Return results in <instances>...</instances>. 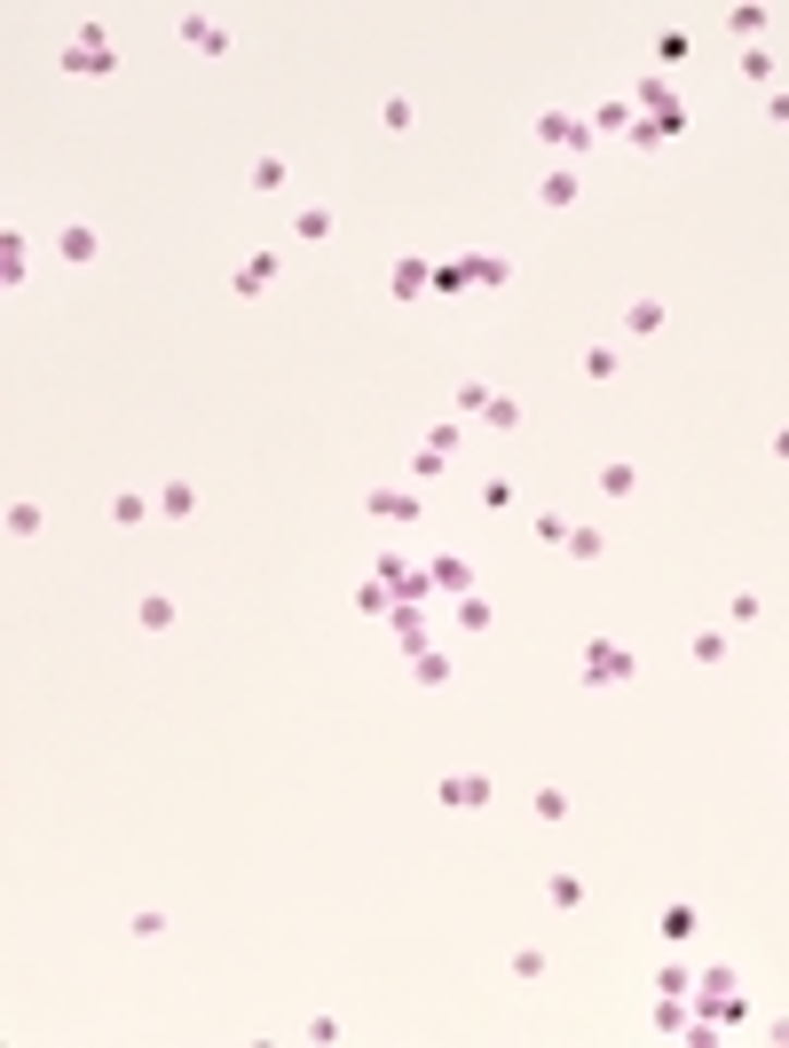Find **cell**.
<instances>
[{
    "label": "cell",
    "mask_w": 789,
    "mask_h": 1048,
    "mask_svg": "<svg viewBox=\"0 0 789 1048\" xmlns=\"http://www.w3.org/2000/svg\"><path fill=\"white\" fill-rule=\"evenodd\" d=\"M584 126H592V143H600V134H623V143H632L640 111H632V95H600V103L584 111Z\"/></svg>",
    "instance_id": "8"
},
{
    "label": "cell",
    "mask_w": 789,
    "mask_h": 1048,
    "mask_svg": "<svg viewBox=\"0 0 789 1048\" xmlns=\"http://www.w3.org/2000/svg\"><path fill=\"white\" fill-rule=\"evenodd\" d=\"M600 497H608V504H632V497H640V465H623V458L600 465Z\"/></svg>",
    "instance_id": "27"
},
{
    "label": "cell",
    "mask_w": 789,
    "mask_h": 1048,
    "mask_svg": "<svg viewBox=\"0 0 789 1048\" xmlns=\"http://www.w3.org/2000/svg\"><path fill=\"white\" fill-rule=\"evenodd\" d=\"M489 796H498L489 772H442V804H450V813H482Z\"/></svg>",
    "instance_id": "9"
},
{
    "label": "cell",
    "mask_w": 789,
    "mask_h": 1048,
    "mask_svg": "<svg viewBox=\"0 0 789 1048\" xmlns=\"http://www.w3.org/2000/svg\"><path fill=\"white\" fill-rule=\"evenodd\" d=\"M150 513H158V497H143V489H119V497L104 504V521H111V528H143Z\"/></svg>",
    "instance_id": "20"
},
{
    "label": "cell",
    "mask_w": 789,
    "mask_h": 1048,
    "mask_svg": "<svg viewBox=\"0 0 789 1048\" xmlns=\"http://www.w3.org/2000/svg\"><path fill=\"white\" fill-rule=\"evenodd\" d=\"M372 576H387L394 592H403V576H411V560H403V552H379V568H372Z\"/></svg>",
    "instance_id": "48"
},
{
    "label": "cell",
    "mask_w": 789,
    "mask_h": 1048,
    "mask_svg": "<svg viewBox=\"0 0 789 1048\" xmlns=\"http://www.w3.org/2000/svg\"><path fill=\"white\" fill-rule=\"evenodd\" d=\"M426 576H435V592L466 599V592H474V560H466V552H435V560H426Z\"/></svg>",
    "instance_id": "16"
},
{
    "label": "cell",
    "mask_w": 789,
    "mask_h": 1048,
    "mask_svg": "<svg viewBox=\"0 0 789 1048\" xmlns=\"http://www.w3.org/2000/svg\"><path fill=\"white\" fill-rule=\"evenodd\" d=\"M576 679H584V686H632V679H640V655L623 647V638H584Z\"/></svg>",
    "instance_id": "2"
},
{
    "label": "cell",
    "mask_w": 789,
    "mask_h": 1048,
    "mask_svg": "<svg viewBox=\"0 0 789 1048\" xmlns=\"http://www.w3.org/2000/svg\"><path fill=\"white\" fill-rule=\"evenodd\" d=\"M182 40H190L197 56H229V24L206 16V9H190V16H182Z\"/></svg>",
    "instance_id": "14"
},
{
    "label": "cell",
    "mask_w": 789,
    "mask_h": 1048,
    "mask_svg": "<svg viewBox=\"0 0 789 1048\" xmlns=\"http://www.w3.org/2000/svg\"><path fill=\"white\" fill-rule=\"evenodd\" d=\"M576 370H584V379H592V387H608V379H616V370H623V348H608V340H592Z\"/></svg>",
    "instance_id": "26"
},
{
    "label": "cell",
    "mask_w": 789,
    "mask_h": 1048,
    "mask_svg": "<svg viewBox=\"0 0 789 1048\" xmlns=\"http://www.w3.org/2000/svg\"><path fill=\"white\" fill-rule=\"evenodd\" d=\"M435 292H474V268H466V253L435 268Z\"/></svg>",
    "instance_id": "42"
},
{
    "label": "cell",
    "mask_w": 789,
    "mask_h": 1048,
    "mask_svg": "<svg viewBox=\"0 0 789 1048\" xmlns=\"http://www.w3.org/2000/svg\"><path fill=\"white\" fill-rule=\"evenodd\" d=\"M40 528H48V513H40L32 497H16V504H9V536H16V545H32Z\"/></svg>",
    "instance_id": "35"
},
{
    "label": "cell",
    "mask_w": 789,
    "mask_h": 1048,
    "mask_svg": "<svg viewBox=\"0 0 789 1048\" xmlns=\"http://www.w3.org/2000/svg\"><path fill=\"white\" fill-rule=\"evenodd\" d=\"M766 119H774V126H789V87H774V95H766Z\"/></svg>",
    "instance_id": "51"
},
{
    "label": "cell",
    "mask_w": 789,
    "mask_h": 1048,
    "mask_svg": "<svg viewBox=\"0 0 789 1048\" xmlns=\"http://www.w3.org/2000/svg\"><path fill=\"white\" fill-rule=\"evenodd\" d=\"M489 394H498V387H482V379H458V394H450V418H466V426H482V411H489Z\"/></svg>",
    "instance_id": "25"
},
{
    "label": "cell",
    "mask_w": 789,
    "mask_h": 1048,
    "mask_svg": "<svg viewBox=\"0 0 789 1048\" xmlns=\"http://www.w3.org/2000/svg\"><path fill=\"white\" fill-rule=\"evenodd\" d=\"M687 56H695V40H687V32H679V24H664V32H655V72H664V80L679 72V63H687Z\"/></svg>",
    "instance_id": "23"
},
{
    "label": "cell",
    "mask_w": 789,
    "mask_h": 1048,
    "mask_svg": "<svg viewBox=\"0 0 789 1048\" xmlns=\"http://www.w3.org/2000/svg\"><path fill=\"white\" fill-rule=\"evenodd\" d=\"M284 182H292V166H284V150H260V158L245 166V190H253V197H284Z\"/></svg>",
    "instance_id": "15"
},
{
    "label": "cell",
    "mask_w": 789,
    "mask_h": 1048,
    "mask_svg": "<svg viewBox=\"0 0 789 1048\" xmlns=\"http://www.w3.org/2000/svg\"><path fill=\"white\" fill-rule=\"evenodd\" d=\"M671 324V308L655 292H640V300H623V340H655V331Z\"/></svg>",
    "instance_id": "12"
},
{
    "label": "cell",
    "mask_w": 789,
    "mask_h": 1048,
    "mask_svg": "<svg viewBox=\"0 0 789 1048\" xmlns=\"http://www.w3.org/2000/svg\"><path fill=\"white\" fill-rule=\"evenodd\" d=\"M735 655V638H727V623H695V631H687V662H695V670H718V662H727Z\"/></svg>",
    "instance_id": "10"
},
{
    "label": "cell",
    "mask_w": 789,
    "mask_h": 1048,
    "mask_svg": "<svg viewBox=\"0 0 789 1048\" xmlns=\"http://www.w3.org/2000/svg\"><path fill=\"white\" fill-rule=\"evenodd\" d=\"M387 292L394 300H418V292H435V260H418V253H403L387 268Z\"/></svg>",
    "instance_id": "13"
},
{
    "label": "cell",
    "mask_w": 789,
    "mask_h": 1048,
    "mask_svg": "<svg viewBox=\"0 0 789 1048\" xmlns=\"http://www.w3.org/2000/svg\"><path fill=\"white\" fill-rule=\"evenodd\" d=\"M530 813H537V820H545V828H561V820H569V813H576V796H569V789H561V781H537V796H530Z\"/></svg>",
    "instance_id": "21"
},
{
    "label": "cell",
    "mask_w": 789,
    "mask_h": 1048,
    "mask_svg": "<svg viewBox=\"0 0 789 1048\" xmlns=\"http://www.w3.org/2000/svg\"><path fill=\"white\" fill-rule=\"evenodd\" d=\"M458 631H466V638H482V631H498V607H489L482 592H466V599H458Z\"/></svg>",
    "instance_id": "30"
},
{
    "label": "cell",
    "mask_w": 789,
    "mask_h": 1048,
    "mask_svg": "<svg viewBox=\"0 0 789 1048\" xmlns=\"http://www.w3.org/2000/svg\"><path fill=\"white\" fill-rule=\"evenodd\" d=\"M569 528H576V521H569V513H553V504H545V513L530 521V536H537V545H553V552L569 545Z\"/></svg>",
    "instance_id": "37"
},
{
    "label": "cell",
    "mask_w": 789,
    "mask_h": 1048,
    "mask_svg": "<svg viewBox=\"0 0 789 1048\" xmlns=\"http://www.w3.org/2000/svg\"><path fill=\"white\" fill-rule=\"evenodd\" d=\"M292 236H301V245H332L340 214H332V206H301V214H292Z\"/></svg>",
    "instance_id": "19"
},
{
    "label": "cell",
    "mask_w": 789,
    "mask_h": 1048,
    "mask_svg": "<svg viewBox=\"0 0 789 1048\" xmlns=\"http://www.w3.org/2000/svg\"><path fill=\"white\" fill-rule=\"evenodd\" d=\"M95 253H104V236H95L87 221H63V229H56V260H63V268H95Z\"/></svg>",
    "instance_id": "11"
},
{
    "label": "cell",
    "mask_w": 789,
    "mask_h": 1048,
    "mask_svg": "<svg viewBox=\"0 0 789 1048\" xmlns=\"http://www.w3.org/2000/svg\"><path fill=\"white\" fill-rule=\"evenodd\" d=\"M442 473H450V458H442V450H411V489L442 482Z\"/></svg>",
    "instance_id": "40"
},
{
    "label": "cell",
    "mask_w": 789,
    "mask_h": 1048,
    "mask_svg": "<svg viewBox=\"0 0 789 1048\" xmlns=\"http://www.w3.org/2000/svg\"><path fill=\"white\" fill-rule=\"evenodd\" d=\"M301 1040H348V1025L332 1017V1009H324V1017H308V1033H301Z\"/></svg>",
    "instance_id": "47"
},
{
    "label": "cell",
    "mask_w": 789,
    "mask_h": 1048,
    "mask_svg": "<svg viewBox=\"0 0 789 1048\" xmlns=\"http://www.w3.org/2000/svg\"><path fill=\"white\" fill-rule=\"evenodd\" d=\"M655 994H695V970H687V962H664V970H655Z\"/></svg>",
    "instance_id": "41"
},
{
    "label": "cell",
    "mask_w": 789,
    "mask_h": 1048,
    "mask_svg": "<svg viewBox=\"0 0 789 1048\" xmlns=\"http://www.w3.org/2000/svg\"><path fill=\"white\" fill-rule=\"evenodd\" d=\"M0 284H24V229H0Z\"/></svg>",
    "instance_id": "36"
},
{
    "label": "cell",
    "mask_w": 789,
    "mask_h": 1048,
    "mask_svg": "<svg viewBox=\"0 0 789 1048\" xmlns=\"http://www.w3.org/2000/svg\"><path fill=\"white\" fill-rule=\"evenodd\" d=\"M458 434H466V418H435V426H426V450H442V458H450V450H458Z\"/></svg>",
    "instance_id": "45"
},
{
    "label": "cell",
    "mask_w": 789,
    "mask_h": 1048,
    "mask_svg": "<svg viewBox=\"0 0 789 1048\" xmlns=\"http://www.w3.org/2000/svg\"><path fill=\"white\" fill-rule=\"evenodd\" d=\"M727 623H766V599L758 592H727Z\"/></svg>",
    "instance_id": "43"
},
{
    "label": "cell",
    "mask_w": 789,
    "mask_h": 1048,
    "mask_svg": "<svg viewBox=\"0 0 789 1048\" xmlns=\"http://www.w3.org/2000/svg\"><path fill=\"white\" fill-rule=\"evenodd\" d=\"M482 426H489V434H521V426H530V411H521V402H513V394H489V411H482Z\"/></svg>",
    "instance_id": "31"
},
{
    "label": "cell",
    "mask_w": 789,
    "mask_h": 1048,
    "mask_svg": "<svg viewBox=\"0 0 789 1048\" xmlns=\"http://www.w3.org/2000/svg\"><path fill=\"white\" fill-rule=\"evenodd\" d=\"M466 268H474V292H506V284H513V260H506V253H466Z\"/></svg>",
    "instance_id": "22"
},
{
    "label": "cell",
    "mask_w": 789,
    "mask_h": 1048,
    "mask_svg": "<svg viewBox=\"0 0 789 1048\" xmlns=\"http://www.w3.org/2000/svg\"><path fill=\"white\" fill-rule=\"evenodd\" d=\"M450 679H458V662H450L442 647H418V655H411V686H426V694H442Z\"/></svg>",
    "instance_id": "17"
},
{
    "label": "cell",
    "mask_w": 789,
    "mask_h": 1048,
    "mask_svg": "<svg viewBox=\"0 0 789 1048\" xmlns=\"http://www.w3.org/2000/svg\"><path fill=\"white\" fill-rule=\"evenodd\" d=\"M727 994H742V977H735V962H711V970L695 977V1001H727Z\"/></svg>",
    "instance_id": "33"
},
{
    "label": "cell",
    "mask_w": 789,
    "mask_h": 1048,
    "mask_svg": "<svg viewBox=\"0 0 789 1048\" xmlns=\"http://www.w3.org/2000/svg\"><path fill=\"white\" fill-rule=\"evenodd\" d=\"M545 906H553V915H576V906H584V875H576V867H553V875H545Z\"/></svg>",
    "instance_id": "18"
},
{
    "label": "cell",
    "mask_w": 789,
    "mask_h": 1048,
    "mask_svg": "<svg viewBox=\"0 0 789 1048\" xmlns=\"http://www.w3.org/2000/svg\"><path fill=\"white\" fill-rule=\"evenodd\" d=\"M387 623H394V638H403L411 655H418V647H435V638H426V616H418V599H394V616H387Z\"/></svg>",
    "instance_id": "24"
},
{
    "label": "cell",
    "mask_w": 789,
    "mask_h": 1048,
    "mask_svg": "<svg viewBox=\"0 0 789 1048\" xmlns=\"http://www.w3.org/2000/svg\"><path fill=\"white\" fill-rule=\"evenodd\" d=\"M364 513L387 521V528H418V521H426V497H418V489H372Z\"/></svg>",
    "instance_id": "5"
},
{
    "label": "cell",
    "mask_w": 789,
    "mask_h": 1048,
    "mask_svg": "<svg viewBox=\"0 0 789 1048\" xmlns=\"http://www.w3.org/2000/svg\"><path fill=\"white\" fill-rule=\"evenodd\" d=\"M766 24H774V16L758 9V0H742V9H727V32H735V40H750V48L766 40Z\"/></svg>",
    "instance_id": "29"
},
{
    "label": "cell",
    "mask_w": 789,
    "mask_h": 1048,
    "mask_svg": "<svg viewBox=\"0 0 789 1048\" xmlns=\"http://www.w3.org/2000/svg\"><path fill=\"white\" fill-rule=\"evenodd\" d=\"M695 923H703V915H695L687 899H679V906H664V946H687V938H695Z\"/></svg>",
    "instance_id": "38"
},
{
    "label": "cell",
    "mask_w": 789,
    "mask_h": 1048,
    "mask_svg": "<svg viewBox=\"0 0 789 1048\" xmlns=\"http://www.w3.org/2000/svg\"><path fill=\"white\" fill-rule=\"evenodd\" d=\"M545 970H553V962H545V946H521V954H513V977H521V986H537Z\"/></svg>",
    "instance_id": "44"
},
{
    "label": "cell",
    "mask_w": 789,
    "mask_h": 1048,
    "mask_svg": "<svg viewBox=\"0 0 789 1048\" xmlns=\"http://www.w3.org/2000/svg\"><path fill=\"white\" fill-rule=\"evenodd\" d=\"M56 63H63L72 80H119V63H126V56H119V40H111L104 24H80L72 40H63V56H56Z\"/></svg>",
    "instance_id": "1"
},
{
    "label": "cell",
    "mask_w": 789,
    "mask_h": 1048,
    "mask_svg": "<svg viewBox=\"0 0 789 1048\" xmlns=\"http://www.w3.org/2000/svg\"><path fill=\"white\" fill-rule=\"evenodd\" d=\"M197 513V482H158V521H190Z\"/></svg>",
    "instance_id": "28"
},
{
    "label": "cell",
    "mask_w": 789,
    "mask_h": 1048,
    "mask_svg": "<svg viewBox=\"0 0 789 1048\" xmlns=\"http://www.w3.org/2000/svg\"><path fill=\"white\" fill-rule=\"evenodd\" d=\"M766 1040H781V1048H789V1017H774V1025H766Z\"/></svg>",
    "instance_id": "53"
},
{
    "label": "cell",
    "mask_w": 789,
    "mask_h": 1048,
    "mask_svg": "<svg viewBox=\"0 0 789 1048\" xmlns=\"http://www.w3.org/2000/svg\"><path fill=\"white\" fill-rule=\"evenodd\" d=\"M774 458H781V465H789V426H774Z\"/></svg>",
    "instance_id": "52"
},
{
    "label": "cell",
    "mask_w": 789,
    "mask_h": 1048,
    "mask_svg": "<svg viewBox=\"0 0 789 1048\" xmlns=\"http://www.w3.org/2000/svg\"><path fill=\"white\" fill-rule=\"evenodd\" d=\"M664 143H671V134L655 126V119H640V126H632V150H640V158H647V150H664Z\"/></svg>",
    "instance_id": "46"
},
{
    "label": "cell",
    "mask_w": 789,
    "mask_h": 1048,
    "mask_svg": "<svg viewBox=\"0 0 789 1048\" xmlns=\"http://www.w3.org/2000/svg\"><path fill=\"white\" fill-rule=\"evenodd\" d=\"M576 568H592V560H608V528H569V545H561Z\"/></svg>",
    "instance_id": "34"
},
{
    "label": "cell",
    "mask_w": 789,
    "mask_h": 1048,
    "mask_svg": "<svg viewBox=\"0 0 789 1048\" xmlns=\"http://www.w3.org/2000/svg\"><path fill=\"white\" fill-rule=\"evenodd\" d=\"M174 616H182V607H174L167 592H143V599H135V623H143V631H174Z\"/></svg>",
    "instance_id": "32"
},
{
    "label": "cell",
    "mask_w": 789,
    "mask_h": 1048,
    "mask_svg": "<svg viewBox=\"0 0 789 1048\" xmlns=\"http://www.w3.org/2000/svg\"><path fill=\"white\" fill-rule=\"evenodd\" d=\"M632 111H640V119H655L664 134H687V103H679V87H671L664 72H647V80L632 87Z\"/></svg>",
    "instance_id": "3"
},
{
    "label": "cell",
    "mask_w": 789,
    "mask_h": 1048,
    "mask_svg": "<svg viewBox=\"0 0 789 1048\" xmlns=\"http://www.w3.org/2000/svg\"><path fill=\"white\" fill-rule=\"evenodd\" d=\"M576 197H584L576 166H545V174H537V214H576Z\"/></svg>",
    "instance_id": "6"
},
{
    "label": "cell",
    "mask_w": 789,
    "mask_h": 1048,
    "mask_svg": "<svg viewBox=\"0 0 789 1048\" xmlns=\"http://www.w3.org/2000/svg\"><path fill=\"white\" fill-rule=\"evenodd\" d=\"M742 80H774V56H766V48H742Z\"/></svg>",
    "instance_id": "49"
},
{
    "label": "cell",
    "mask_w": 789,
    "mask_h": 1048,
    "mask_svg": "<svg viewBox=\"0 0 789 1048\" xmlns=\"http://www.w3.org/2000/svg\"><path fill=\"white\" fill-rule=\"evenodd\" d=\"M126 930H135V938H158V930H167V915H158V906H135V923H126Z\"/></svg>",
    "instance_id": "50"
},
{
    "label": "cell",
    "mask_w": 789,
    "mask_h": 1048,
    "mask_svg": "<svg viewBox=\"0 0 789 1048\" xmlns=\"http://www.w3.org/2000/svg\"><path fill=\"white\" fill-rule=\"evenodd\" d=\"M379 126H387V134H411V126H418L411 95H387V103H379Z\"/></svg>",
    "instance_id": "39"
},
{
    "label": "cell",
    "mask_w": 789,
    "mask_h": 1048,
    "mask_svg": "<svg viewBox=\"0 0 789 1048\" xmlns=\"http://www.w3.org/2000/svg\"><path fill=\"white\" fill-rule=\"evenodd\" d=\"M537 150H561V166H576V158L592 150V126H584L576 111L553 103V111H537Z\"/></svg>",
    "instance_id": "4"
},
{
    "label": "cell",
    "mask_w": 789,
    "mask_h": 1048,
    "mask_svg": "<svg viewBox=\"0 0 789 1048\" xmlns=\"http://www.w3.org/2000/svg\"><path fill=\"white\" fill-rule=\"evenodd\" d=\"M277 277H284V253H277V245H260V253L238 260V277H229V284H238V300H260Z\"/></svg>",
    "instance_id": "7"
}]
</instances>
